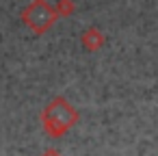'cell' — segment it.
Returning <instances> with one entry per match:
<instances>
[{"instance_id": "obj_1", "label": "cell", "mask_w": 158, "mask_h": 156, "mask_svg": "<svg viewBox=\"0 0 158 156\" xmlns=\"http://www.w3.org/2000/svg\"><path fill=\"white\" fill-rule=\"evenodd\" d=\"M78 119H80V113L69 104V100H65V98H61V95L52 98V100L48 102V106L41 111L44 130H46L50 137H54V139H59V137H63L65 132H69V130L78 124Z\"/></svg>"}, {"instance_id": "obj_3", "label": "cell", "mask_w": 158, "mask_h": 156, "mask_svg": "<svg viewBox=\"0 0 158 156\" xmlns=\"http://www.w3.org/2000/svg\"><path fill=\"white\" fill-rule=\"evenodd\" d=\"M80 44H82V48H85L87 52H95V50H100V48L104 46V35H102L100 28L89 26V28L82 31V35H80Z\"/></svg>"}, {"instance_id": "obj_5", "label": "cell", "mask_w": 158, "mask_h": 156, "mask_svg": "<svg viewBox=\"0 0 158 156\" xmlns=\"http://www.w3.org/2000/svg\"><path fill=\"white\" fill-rule=\"evenodd\" d=\"M41 156H63V154H61V152H59L56 147H50V150H46V152H44Z\"/></svg>"}, {"instance_id": "obj_2", "label": "cell", "mask_w": 158, "mask_h": 156, "mask_svg": "<svg viewBox=\"0 0 158 156\" xmlns=\"http://www.w3.org/2000/svg\"><path fill=\"white\" fill-rule=\"evenodd\" d=\"M56 20H59L56 7L50 5L48 0H33V2H28L22 9V22H24V26L31 28V33L37 35V37L46 35L54 26Z\"/></svg>"}, {"instance_id": "obj_4", "label": "cell", "mask_w": 158, "mask_h": 156, "mask_svg": "<svg viewBox=\"0 0 158 156\" xmlns=\"http://www.w3.org/2000/svg\"><path fill=\"white\" fill-rule=\"evenodd\" d=\"M54 7H56L59 20H63V18H69V15L76 11V7H74V2H72V0H59V2H54Z\"/></svg>"}]
</instances>
